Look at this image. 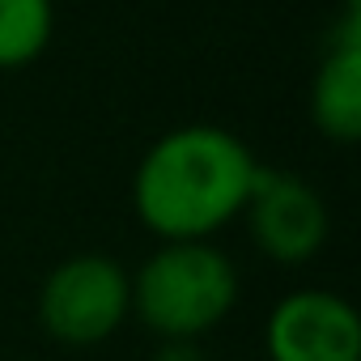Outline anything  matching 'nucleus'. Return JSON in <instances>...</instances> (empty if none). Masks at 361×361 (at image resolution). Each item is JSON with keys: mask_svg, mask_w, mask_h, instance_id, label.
Instances as JSON below:
<instances>
[{"mask_svg": "<svg viewBox=\"0 0 361 361\" xmlns=\"http://www.w3.org/2000/svg\"><path fill=\"white\" fill-rule=\"evenodd\" d=\"M259 178V157L217 123L161 132L136 161L132 209L157 243H213L243 217Z\"/></svg>", "mask_w": 361, "mask_h": 361, "instance_id": "f257e3e1", "label": "nucleus"}, {"mask_svg": "<svg viewBox=\"0 0 361 361\" xmlns=\"http://www.w3.org/2000/svg\"><path fill=\"white\" fill-rule=\"evenodd\" d=\"M238 264L217 243H161L132 272V319L157 340H200L238 306Z\"/></svg>", "mask_w": 361, "mask_h": 361, "instance_id": "f03ea898", "label": "nucleus"}, {"mask_svg": "<svg viewBox=\"0 0 361 361\" xmlns=\"http://www.w3.org/2000/svg\"><path fill=\"white\" fill-rule=\"evenodd\" d=\"M128 319L132 272L111 255H68L39 285V327L64 348H98Z\"/></svg>", "mask_w": 361, "mask_h": 361, "instance_id": "7ed1b4c3", "label": "nucleus"}, {"mask_svg": "<svg viewBox=\"0 0 361 361\" xmlns=\"http://www.w3.org/2000/svg\"><path fill=\"white\" fill-rule=\"evenodd\" d=\"M247 234L251 243L285 268H298L306 259H314L331 234V213L327 200L298 174L285 170H268L259 166V178L251 188V200L243 209Z\"/></svg>", "mask_w": 361, "mask_h": 361, "instance_id": "20e7f679", "label": "nucleus"}, {"mask_svg": "<svg viewBox=\"0 0 361 361\" xmlns=\"http://www.w3.org/2000/svg\"><path fill=\"white\" fill-rule=\"evenodd\" d=\"M268 361H361V314L336 289H293L264 319Z\"/></svg>", "mask_w": 361, "mask_h": 361, "instance_id": "39448f33", "label": "nucleus"}, {"mask_svg": "<svg viewBox=\"0 0 361 361\" xmlns=\"http://www.w3.org/2000/svg\"><path fill=\"white\" fill-rule=\"evenodd\" d=\"M310 123L336 145L361 136V9L348 5L310 77Z\"/></svg>", "mask_w": 361, "mask_h": 361, "instance_id": "423d86ee", "label": "nucleus"}, {"mask_svg": "<svg viewBox=\"0 0 361 361\" xmlns=\"http://www.w3.org/2000/svg\"><path fill=\"white\" fill-rule=\"evenodd\" d=\"M56 35V0H0V73L35 64Z\"/></svg>", "mask_w": 361, "mask_h": 361, "instance_id": "0eeeda50", "label": "nucleus"}, {"mask_svg": "<svg viewBox=\"0 0 361 361\" xmlns=\"http://www.w3.org/2000/svg\"><path fill=\"white\" fill-rule=\"evenodd\" d=\"M149 361H209V353L200 348V340H161Z\"/></svg>", "mask_w": 361, "mask_h": 361, "instance_id": "6e6552de", "label": "nucleus"}]
</instances>
